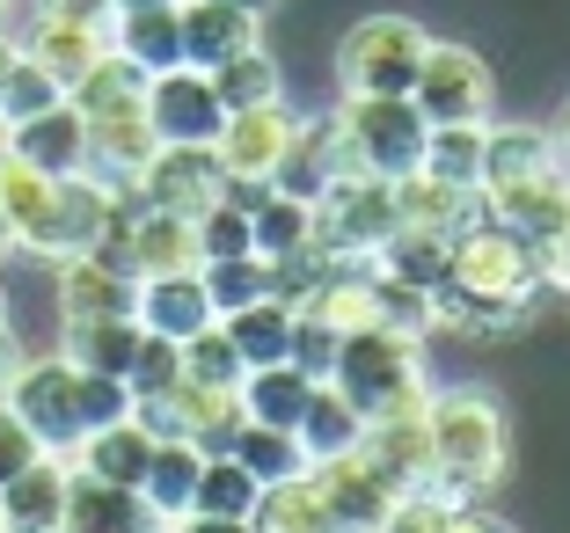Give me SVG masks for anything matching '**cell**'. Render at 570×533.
<instances>
[{
	"mask_svg": "<svg viewBox=\"0 0 570 533\" xmlns=\"http://www.w3.org/2000/svg\"><path fill=\"white\" fill-rule=\"evenodd\" d=\"M249 526H271V533H322V526H330L315 467H301V475H285V483H264V490H256V519H249Z\"/></svg>",
	"mask_w": 570,
	"mask_h": 533,
	"instance_id": "cell-33",
	"label": "cell"
},
{
	"mask_svg": "<svg viewBox=\"0 0 570 533\" xmlns=\"http://www.w3.org/2000/svg\"><path fill=\"white\" fill-rule=\"evenodd\" d=\"M410 102L424 110V125H483L490 102H498V81H490V59L475 45H453V37H432L424 45V67Z\"/></svg>",
	"mask_w": 570,
	"mask_h": 533,
	"instance_id": "cell-8",
	"label": "cell"
},
{
	"mask_svg": "<svg viewBox=\"0 0 570 533\" xmlns=\"http://www.w3.org/2000/svg\"><path fill=\"white\" fill-rule=\"evenodd\" d=\"M330 387H344L366 417H387V409H403V402H424V395H432V381H424V336L387 329V322L344 329V351H336Z\"/></svg>",
	"mask_w": 570,
	"mask_h": 533,
	"instance_id": "cell-2",
	"label": "cell"
},
{
	"mask_svg": "<svg viewBox=\"0 0 570 533\" xmlns=\"http://www.w3.org/2000/svg\"><path fill=\"white\" fill-rule=\"evenodd\" d=\"M8 8H16V0H0V30H8Z\"/></svg>",
	"mask_w": 570,
	"mask_h": 533,
	"instance_id": "cell-48",
	"label": "cell"
},
{
	"mask_svg": "<svg viewBox=\"0 0 570 533\" xmlns=\"http://www.w3.org/2000/svg\"><path fill=\"white\" fill-rule=\"evenodd\" d=\"M453 293H475V300H534L541 293V249L527 234H512L504 219L475 213L469 227L453 234Z\"/></svg>",
	"mask_w": 570,
	"mask_h": 533,
	"instance_id": "cell-5",
	"label": "cell"
},
{
	"mask_svg": "<svg viewBox=\"0 0 570 533\" xmlns=\"http://www.w3.org/2000/svg\"><path fill=\"white\" fill-rule=\"evenodd\" d=\"M0 322H8V293H0Z\"/></svg>",
	"mask_w": 570,
	"mask_h": 533,
	"instance_id": "cell-51",
	"label": "cell"
},
{
	"mask_svg": "<svg viewBox=\"0 0 570 533\" xmlns=\"http://www.w3.org/2000/svg\"><path fill=\"white\" fill-rule=\"evenodd\" d=\"M256 475L235 453H205L198 467V497H190V526H249L256 519Z\"/></svg>",
	"mask_w": 570,
	"mask_h": 533,
	"instance_id": "cell-26",
	"label": "cell"
},
{
	"mask_svg": "<svg viewBox=\"0 0 570 533\" xmlns=\"http://www.w3.org/2000/svg\"><path fill=\"white\" fill-rule=\"evenodd\" d=\"M242 249H256V241H249V205L227 190V198H213L198 213V264H205V256H242Z\"/></svg>",
	"mask_w": 570,
	"mask_h": 533,
	"instance_id": "cell-39",
	"label": "cell"
},
{
	"mask_svg": "<svg viewBox=\"0 0 570 533\" xmlns=\"http://www.w3.org/2000/svg\"><path fill=\"white\" fill-rule=\"evenodd\" d=\"M235 8H256V16H271V8H278V0H235Z\"/></svg>",
	"mask_w": 570,
	"mask_h": 533,
	"instance_id": "cell-46",
	"label": "cell"
},
{
	"mask_svg": "<svg viewBox=\"0 0 570 533\" xmlns=\"http://www.w3.org/2000/svg\"><path fill=\"white\" fill-rule=\"evenodd\" d=\"M213 88H219L227 110H256V102L285 96V73H278V59H271L264 45H249V51H235L227 67H213Z\"/></svg>",
	"mask_w": 570,
	"mask_h": 533,
	"instance_id": "cell-37",
	"label": "cell"
},
{
	"mask_svg": "<svg viewBox=\"0 0 570 533\" xmlns=\"http://www.w3.org/2000/svg\"><path fill=\"white\" fill-rule=\"evenodd\" d=\"M293 125H301V117L285 110V96L256 102V110H227V125H219V139H213L227 184H271L285 147H293Z\"/></svg>",
	"mask_w": 570,
	"mask_h": 533,
	"instance_id": "cell-11",
	"label": "cell"
},
{
	"mask_svg": "<svg viewBox=\"0 0 570 533\" xmlns=\"http://www.w3.org/2000/svg\"><path fill=\"white\" fill-rule=\"evenodd\" d=\"M184 16V67H227L235 51L264 45V16L256 8H235V0H176Z\"/></svg>",
	"mask_w": 570,
	"mask_h": 533,
	"instance_id": "cell-13",
	"label": "cell"
},
{
	"mask_svg": "<svg viewBox=\"0 0 570 533\" xmlns=\"http://www.w3.org/2000/svg\"><path fill=\"white\" fill-rule=\"evenodd\" d=\"M59 526L67 533H132V526H147V504H139V490L102 483V475L73 467L67 475V519H59Z\"/></svg>",
	"mask_w": 570,
	"mask_h": 533,
	"instance_id": "cell-23",
	"label": "cell"
},
{
	"mask_svg": "<svg viewBox=\"0 0 570 533\" xmlns=\"http://www.w3.org/2000/svg\"><path fill=\"white\" fill-rule=\"evenodd\" d=\"M37 453H51V446H45V438H37L22 417H16V409H8V395H0V483H8V475H22V467H30Z\"/></svg>",
	"mask_w": 570,
	"mask_h": 533,
	"instance_id": "cell-42",
	"label": "cell"
},
{
	"mask_svg": "<svg viewBox=\"0 0 570 533\" xmlns=\"http://www.w3.org/2000/svg\"><path fill=\"white\" fill-rule=\"evenodd\" d=\"M147 453H154V432H147L139 417H118V424H96V432H81V446H73L67 461L88 467V475H102V483L139 490V475H147Z\"/></svg>",
	"mask_w": 570,
	"mask_h": 533,
	"instance_id": "cell-24",
	"label": "cell"
},
{
	"mask_svg": "<svg viewBox=\"0 0 570 533\" xmlns=\"http://www.w3.org/2000/svg\"><path fill=\"white\" fill-rule=\"evenodd\" d=\"M242 351L227 344V329H219V322H205L198 336H184V381L190 387H235L242 381Z\"/></svg>",
	"mask_w": 570,
	"mask_h": 533,
	"instance_id": "cell-38",
	"label": "cell"
},
{
	"mask_svg": "<svg viewBox=\"0 0 570 533\" xmlns=\"http://www.w3.org/2000/svg\"><path fill=\"white\" fill-rule=\"evenodd\" d=\"M373 293H381V270L373 264H322V278L301 293V315H322L336 329H366Z\"/></svg>",
	"mask_w": 570,
	"mask_h": 533,
	"instance_id": "cell-27",
	"label": "cell"
},
{
	"mask_svg": "<svg viewBox=\"0 0 570 533\" xmlns=\"http://www.w3.org/2000/svg\"><path fill=\"white\" fill-rule=\"evenodd\" d=\"M198 467H205V453L190 446V438H154L147 475H139V504H147V526H190Z\"/></svg>",
	"mask_w": 570,
	"mask_h": 533,
	"instance_id": "cell-18",
	"label": "cell"
},
{
	"mask_svg": "<svg viewBox=\"0 0 570 533\" xmlns=\"http://www.w3.org/2000/svg\"><path fill=\"white\" fill-rule=\"evenodd\" d=\"M139 96H147V73L132 67V59H118V51H102L96 67L73 81V110L96 125V117H132Z\"/></svg>",
	"mask_w": 570,
	"mask_h": 533,
	"instance_id": "cell-32",
	"label": "cell"
},
{
	"mask_svg": "<svg viewBox=\"0 0 570 533\" xmlns=\"http://www.w3.org/2000/svg\"><path fill=\"white\" fill-rule=\"evenodd\" d=\"M0 395H8V409H16L51 453H73V438H81V366H73L59 344L22 351V366L8 373Z\"/></svg>",
	"mask_w": 570,
	"mask_h": 533,
	"instance_id": "cell-7",
	"label": "cell"
},
{
	"mask_svg": "<svg viewBox=\"0 0 570 533\" xmlns=\"http://www.w3.org/2000/svg\"><path fill=\"white\" fill-rule=\"evenodd\" d=\"M67 475H73L67 453H37L22 475L0 483V526L8 533H59V519H67Z\"/></svg>",
	"mask_w": 570,
	"mask_h": 533,
	"instance_id": "cell-15",
	"label": "cell"
},
{
	"mask_svg": "<svg viewBox=\"0 0 570 533\" xmlns=\"http://www.w3.org/2000/svg\"><path fill=\"white\" fill-rule=\"evenodd\" d=\"M556 147H563V154H570V110H563V132H556Z\"/></svg>",
	"mask_w": 570,
	"mask_h": 533,
	"instance_id": "cell-47",
	"label": "cell"
},
{
	"mask_svg": "<svg viewBox=\"0 0 570 533\" xmlns=\"http://www.w3.org/2000/svg\"><path fill=\"white\" fill-rule=\"evenodd\" d=\"M59 96H67V88L51 81L37 59H22V51H16V67H8V88H0V125H22V117L51 110Z\"/></svg>",
	"mask_w": 570,
	"mask_h": 533,
	"instance_id": "cell-40",
	"label": "cell"
},
{
	"mask_svg": "<svg viewBox=\"0 0 570 533\" xmlns=\"http://www.w3.org/2000/svg\"><path fill=\"white\" fill-rule=\"evenodd\" d=\"M227 453L249 467L256 483H285V475L315 467V461H307V446H301V432H285V424H249V417H242V432H235V446H227Z\"/></svg>",
	"mask_w": 570,
	"mask_h": 533,
	"instance_id": "cell-35",
	"label": "cell"
},
{
	"mask_svg": "<svg viewBox=\"0 0 570 533\" xmlns=\"http://www.w3.org/2000/svg\"><path fill=\"white\" fill-rule=\"evenodd\" d=\"M315 483H322V512H330V526H387V512H395V483H387L366 453L322 461Z\"/></svg>",
	"mask_w": 570,
	"mask_h": 533,
	"instance_id": "cell-16",
	"label": "cell"
},
{
	"mask_svg": "<svg viewBox=\"0 0 570 533\" xmlns=\"http://www.w3.org/2000/svg\"><path fill=\"white\" fill-rule=\"evenodd\" d=\"M336 132H344V154H352L358 176H373V184H403V176L424 168L432 125H424V110L410 96H344Z\"/></svg>",
	"mask_w": 570,
	"mask_h": 533,
	"instance_id": "cell-3",
	"label": "cell"
},
{
	"mask_svg": "<svg viewBox=\"0 0 570 533\" xmlns=\"http://www.w3.org/2000/svg\"><path fill=\"white\" fill-rule=\"evenodd\" d=\"M0 256H8V227H0Z\"/></svg>",
	"mask_w": 570,
	"mask_h": 533,
	"instance_id": "cell-50",
	"label": "cell"
},
{
	"mask_svg": "<svg viewBox=\"0 0 570 533\" xmlns=\"http://www.w3.org/2000/svg\"><path fill=\"white\" fill-rule=\"evenodd\" d=\"M139 117H147V132L161 147H213L219 125H227V102H219L205 67H168V73H147Z\"/></svg>",
	"mask_w": 570,
	"mask_h": 533,
	"instance_id": "cell-9",
	"label": "cell"
},
{
	"mask_svg": "<svg viewBox=\"0 0 570 533\" xmlns=\"http://www.w3.org/2000/svg\"><path fill=\"white\" fill-rule=\"evenodd\" d=\"M59 351H67L81 373H118L132 366V351H139V322L132 315H102V322H67L59 329Z\"/></svg>",
	"mask_w": 570,
	"mask_h": 533,
	"instance_id": "cell-31",
	"label": "cell"
},
{
	"mask_svg": "<svg viewBox=\"0 0 570 533\" xmlns=\"http://www.w3.org/2000/svg\"><path fill=\"white\" fill-rule=\"evenodd\" d=\"M483 139H490V117L483 125H432L424 139V176L453 190H483Z\"/></svg>",
	"mask_w": 570,
	"mask_h": 533,
	"instance_id": "cell-34",
	"label": "cell"
},
{
	"mask_svg": "<svg viewBox=\"0 0 570 533\" xmlns=\"http://www.w3.org/2000/svg\"><path fill=\"white\" fill-rule=\"evenodd\" d=\"M549 168H556V132H541V125H490L483 190L490 184H520V176H549Z\"/></svg>",
	"mask_w": 570,
	"mask_h": 533,
	"instance_id": "cell-30",
	"label": "cell"
},
{
	"mask_svg": "<svg viewBox=\"0 0 570 533\" xmlns=\"http://www.w3.org/2000/svg\"><path fill=\"white\" fill-rule=\"evenodd\" d=\"M8 147H16L30 168H45V176H81L88 168V117L73 110V96H59L51 110L8 125Z\"/></svg>",
	"mask_w": 570,
	"mask_h": 533,
	"instance_id": "cell-17",
	"label": "cell"
},
{
	"mask_svg": "<svg viewBox=\"0 0 570 533\" xmlns=\"http://www.w3.org/2000/svg\"><path fill=\"white\" fill-rule=\"evenodd\" d=\"M344 168H352V154H344L336 117H301V125H293V147H285V161H278V176H271V184L315 205L322 190L344 176Z\"/></svg>",
	"mask_w": 570,
	"mask_h": 533,
	"instance_id": "cell-19",
	"label": "cell"
},
{
	"mask_svg": "<svg viewBox=\"0 0 570 533\" xmlns=\"http://www.w3.org/2000/svg\"><path fill=\"white\" fill-rule=\"evenodd\" d=\"M373 270L417 285V293H439L453 278V234L446 227H395L381 241V256H373Z\"/></svg>",
	"mask_w": 570,
	"mask_h": 533,
	"instance_id": "cell-25",
	"label": "cell"
},
{
	"mask_svg": "<svg viewBox=\"0 0 570 533\" xmlns=\"http://www.w3.org/2000/svg\"><path fill=\"white\" fill-rule=\"evenodd\" d=\"M541 285H556V293H570V219L556 241H541Z\"/></svg>",
	"mask_w": 570,
	"mask_h": 533,
	"instance_id": "cell-44",
	"label": "cell"
},
{
	"mask_svg": "<svg viewBox=\"0 0 570 533\" xmlns=\"http://www.w3.org/2000/svg\"><path fill=\"white\" fill-rule=\"evenodd\" d=\"M102 37H110V51H118V59H132L139 73L184 67V16H176V0H154V8H118Z\"/></svg>",
	"mask_w": 570,
	"mask_h": 533,
	"instance_id": "cell-20",
	"label": "cell"
},
{
	"mask_svg": "<svg viewBox=\"0 0 570 533\" xmlns=\"http://www.w3.org/2000/svg\"><path fill=\"white\" fill-rule=\"evenodd\" d=\"M395 227H403L395 184H373V176H358V168H344V176L315 198V249L330 256V264H373Z\"/></svg>",
	"mask_w": 570,
	"mask_h": 533,
	"instance_id": "cell-6",
	"label": "cell"
},
{
	"mask_svg": "<svg viewBox=\"0 0 570 533\" xmlns=\"http://www.w3.org/2000/svg\"><path fill=\"white\" fill-rule=\"evenodd\" d=\"M0 227H8V249L59 264V176L30 168L8 139H0Z\"/></svg>",
	"mask_w": 570,
	"mask_h": 533,
	"instance_id": "cell-10",
	"label": "cell"
},
{
	"mask_svg": "<svg viewBox=\"0 0 570 533\" xmlns=\"http://www.w3.org/2000/svg\"><path fill=\"white\" fill-rule=\"evenodd\" d=\"M424 45H432V30L410 16H358L336 45V81H344V96H410Z\"/></svg>",
	"mask_w": 570,
	"mask_h": 533,
	"instance_id": "cell-4",
	"label": "cell"
},
{
	"mask_svg": "<svg viewBox=\"0 0 570 533\" xmlns=\"http://www.w3.org/2000/svg\"><path fill=\"white\" fill-rule=\"evenodd\" d=\"M366 409H358L344 387H330V381H315V395H307V409H301V446H307V461H344V453H358V438H366Z\"/></svg>",
	"mask_w": 570,
	"mask_h": 533,
	"instance_id": "cell-21",
	"label": "cell"
},
{
	"mask_svg": "<svg viewBox=\"0 0 570 533\" xmlns=\"http://www.w3.org/2000/svg\"><path fill=\"white\" fill-rule=\"evenodd\" d=\"M293 322H301V307L278 300V293H264V300L219 315V329H227V344L242 351V366H278L285 351H293Z\"/></svg>",
	"mask_w": 570,
	"mask_h": 533,
	"instance_id": "cell-28",
	"label": "cell"
},
{
	"mask_svg": "<svg viewBox=\"0 0 570 533\" xmlns=\"http://www.w3.org/2000/svg\"><path fill=\"white\" fill-rule=\"evenodd\" d=\"M139 198L161 205V213H184L198 219L213 198H227V168H219L213 147H154V161L139 168Z\"/></svg>",
	"mask_w": 570,
	"mask_h": 533,
	"instance_id": "cell-12",
	"label": "cell"
},
{
	"mask_svg": "<svg viewBox=\"0 0 570 533\" xmlns=\"http://www.w3.org/2000/svg\"><path fill=\"white\" fill-rule=\"evenodd\" d=\"M37 22H88V30H110L118 0H30Z\"/></svg>",
	"mask_w": 570,
	"mask_h": 533,
	"instance_id": "cell-43",
	"label": "cell"
},
{
	"mask_svg": "<svg viewBox=\"0 0 570 533\" xmlns=\"http://www.w3.org/2000/svg\"><path fill=\"white\" fill-rule=\"evenodd\" d=\"M16 45H22V59H37V67H45L51 81L73 96V81L96 67L102 51H110V37L88 30V22H37V16H30V30H22Z\"/></svg>",
	"mask_w": 570,
	"mask_h": 533,
	"instance_id": "cell-22",
	"label": "cell"
},
{
	"mask_svg": "<svg viewBox=\"0 0 570 533\" xmlns=\"http://www.w3.org/2000/svg\"><path fill=\"white\" fill-rule=\"evenodd\" d=\"M504 461H512V424L483 387H446L424 402V475L432 483H446L469 504L504 483Z\"/></svg>",
	"mask_w": 570,
	"mask_h": 533,
	"instance_id": "cell-1",
	"label": "cell"
},
{
	"mask_svg": "<svg viewBox=\"0 0 570 533\" xmlns=\"http://www.w3.org/2000/svg\"><path fill=\"white\" fill-rule=\"evenodd\" d=\"M118 8H154V0H118Z\"/></svg>",
	"mask_w": 570,
	"mask_h": 533,
	"instance_id": "cell-49",
	"label": "cell"
},
{
	"mask_svg": "<svg viewBox=\"0 0 570 533\" xmlns=\"http://www.w3.org/2000/svg\"><path fill=\"white\" fill-rule=\"evenodd\" d=\"M307 395H315V381H307L293 358H278V366H249L235 381V402H242V417L249 424H301V409H307Z\"/></svg>",
	"mask_w": 570,
	"mask_h": 533,
	"instance_id": "cell-29",
	"label": "cell"
},
{
	"mask_svg": "<svg viewBox=\"0 0 570 533\" xmlns=\"http://www.w3.org/2000/svg\"><path fill=\"white\" fill-rule=\"evenodd\" d=\"M198 278H205L213 315H235V307H249V300H264V293H271V264L256 249H242V256H205Z\"/></svg>",
	"mask_w": 570,
	"mask_h": 533,
	"instance_id": "cell-36",
	"label": "cell"
},
{
	"mask_svg": "<svg viewBox=\"0 0 570 533\" xmlns=\"http://www.w3.org/2000/svg\"><path fill=\"white\" fill-rule=\"evenodd\" d=\"M336 351H344V329H336V322H322V315H301V322H293V351H285V358H293L307 381H330V373H336Z\"/></svg>",
	"mask_w": 570,
	"mask_h": 533,
	"instance_id": "cell-41",
	"label": "cell"
},
{
	"mask_svg": "<svg viewBox=\"0 0 570 533\" xmlns=\"http://www.w3.org/2000/svg\"><path fill=\"white\" fill-rule=\"evenodd\" d=\"M16 51H22V45H16V30H0V88H8V67H16Z\"/></svg>",
	"mask_w": 570,
	"mask_h": 533,
	"instance_id": "cell-45",
	"label": "cell"
},
{
	"mask_svg": "<svg viewBox=\"0 0 570 533\" xmlns=\"http://www.w3.org/2000/svg\"><path fill=\"white\" fill-rule=\"evenodd\" d=\"M132 322L154 336H168V344H184V336H198L213 315V300H205V278L198 270H154V278L132 285Z\"/></svg>",
	"mask_w": 570,
	"mask_h": 533,
	"instance_id": "cell-14",
	"label": "cell"
}]
</instances>
